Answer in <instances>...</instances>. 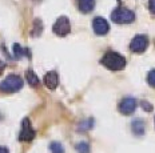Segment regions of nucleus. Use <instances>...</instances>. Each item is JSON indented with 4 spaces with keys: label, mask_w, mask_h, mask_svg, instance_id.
<instances>
[{
    "label": "nucleus",
    "mask_w": 155,
    "mask_h": 153,
    "mask_svg": "<svg viewBox=\"0 0 155 153\" xmlns=\"http://www.w3.org/2000/svg\"><path fill=\"white\" fill-rule=\"evenodd\" d=\"M102 64L111 71H120L126 67V59L118 52H107L102 57Z\"/></svg>",
    "instance_id": "f257e3e1"
},
{
    "label": "nucleus",
    "mask_w": 155,
    "mask_h": 153,
    "mask_svg": "<svg viewBox=\"0 0 155 153\" xmlns=\"http://www.w3.org/2000/svg\"><path fill=\"white\" fill-rule=\"evenodd\" d=\"M23 87V80L18 75H9L0 83V92L3 93H14Z\"/></svg>",
    "instance_id": "f03ea898"
},
{
    "label": "nucleus",
    "mask_w": 155,
    "mask_h": 153,
    "mask_svg": "<svg viewBox=\"0 0 155 153\" xmlns=\"http://www.w3.org/2000/svg\"><path fill=\"white\" fill-rule=\"evenodd\" d=\"M111 19L114 23L118 24H128L135 20V14L127 8H116L111 14Z\"/></svg>",
    "instance_id": "7ed1b4c3"
},
{
    "label": "nucleus",
    "mask_w": 155,
    "mask_h": 153,
    "mask_svg": "<svg viewBox=\"0 0 155 153\" xmlns=\"http://www.w3.org/2000/svg\"><path fill=\"white\" fill-rule=\"evenodd\" d=\"M147 47H148V39L144 35H137V36L131 40V44H130V49L135 53L144 52Z\"/></svg>",
    "instance_id": "20e7f679"
},
{
    "label": "nucleus",
    "mask_w": 155,
    "mask_h": 153,
    "mask_svg": "<svg viewBox=\"0 0 155 153\" xmlns=\"http://www.w3.org/2000/svg\"><path fill=\"white\" fill-rule=\"evenodd\" d=\"M52 30H54V32L56 33L58 36H66V35H68L70 31H71L70 20L66 16H60L56 20V23L54 24Z\"/></svg>",
    "instance_id": "39448f33"
},
{
    "label": "nucleus",
    "mask_w": 155,
    "mask_h": 153,
    "mask_svg": "<svg viewBox=\"0 0 155 153\" xmlns=\"http://www.w3.org/2000/svg\"><path fill=\"white\" fill-rule=\"evenodd\" d=\"M35 137V132L31 126V123L28 119H24L23 123H21V130H20V135H19V140L21 141H31L34 140Z\"/></svg>",
    "instance_id": "423d86ee"
},
{
    "label": "nucleus",
    "mask_w": 155,
    "mask_h": 153,
    "mask_svg": "<svg viewBox=\"0 0 155 153\" xmlns=\"http://www.w3.org/2000/svg\"><path fill=\"white\" fill-rule=\"evenodd\" d=\"M137 108V100L134 97H124L119 103V112L123 114H131Z\"/></svg>",
    "instance_id": "0eeeda50"
},
{
    "label": "nucleus",
    "mask_w": 155,
    "mask_h": 153,
    "mask_svg": "<svg viewBox=\"0 0 155 153\" xmlns=\"http://www.w3.org/2000/svg\"><path fill=\"white\" fill-rule=\"evenodd\" d=\"M92 28H94V32L96 35H106L110 31V25L107 23V20L106 19H103L101 16L95 17L92 20Z\"/></svg>",
    "instance_id": "6e6552de"
},
{
    "label": "nucleus",
    "mask_w": 155,
    "mask_h": 153,
    "mask_svg": "<svg viewBox=\"0 0 155 153\" xmlns=\"http://www.w3.org/2000/svg\"><path fill=\"white\" fill-rule=\"evenodd\" d=\"M44 84H46L47 88L50 89H55L58 87V83H59V77H58V73L56 72H48L43 79Z\"/></svg>",
    "instance_id": "1a4fd4ad"
},
{
    "label": "nucleus",
    "mask_w": 155,
    "mask_h": 153,
    "mask_svg": "<svg viewBox=\"0 0 155 153\" xmlns=\"http://www.w3.org/2000/svg\"><path fill=\"white\" fill-rule=\"evenodd\" d=\"M78 7H79L80 12L88 14L95 7V0H78Z\"/></svg>",
    "instance_id": "9d476101"
},
{
    "label": "nucleus",
    "mask_w": 155,
    "mask_h": 153,
    "mask_svg": "<svg viewBox=\"0 0 155 153\" xmlns=\"http://www.w3.org/2000/svg\"><path fill=\"white\" fill-rule=\"evenodd\" d=\"M132 132H134L135 135H138V136L143 135V132H144L143 121H142V120H135L134 123H132Z\"/></svg>",
    "instance_id": "9b49d317"
},
{
    "label": "nucleus",
    "mask_w": 155,
    "mask_h": 153,
    "mask_svg": "<svg viewBox=\"0 0 155 153\" xmlns=\"http://www.w3.org/2000/svg\"><path fill=\"white\" fill-rule=\"evenodd\" d=\"M25 79H27V81L30 83V85H32V87H36L39 84V77L35 75L34 71H27V73H25Z\"/></svg>",
    "instance_id": "f8f14e48"
},
{
    "label": "nucleus",
    "mask_w": 155,
    "mask_h": 153,
    "mask_svg": "<svg viewBox=\"0 0 155 153\" xmlns=\"http://www.w3.org/2000/svg\"><path fill=\"white\" fill-rule=\"evenodd\" d=\"M50 151H51V153H64V148L60 142L54 141L50 144Z\"/></svg>",
    "instance_id": "ddd939ff"
},
{
    "label": "nucleus",
    "mask_w": 155,
    "mask_h": 153,
    "mask_svg": "<svg viewBox=\"0 0 155 153\" xmlns=\"http://www.w3.org/2000/svg\"><path fill=\"white\" fill-rule=\"evenodd\" d=\"M76 149H78L79 153H88L90 152V146H88V144H86V142H80V144H78Z\"/></svg>",
    "instance_id": "4468645a"
},
{
    "label": "nucleus",
    "mask_w": 155,
    "mask_h": 153,
    "mask_svg": "<svg viewBox=\"0 0 155 153\" xmlns=\"http://www.w3.org/2000/svg\"><path fill=\"white\" fill-rule=\"evenodd\" d=\"M147 81H148V84L150 85L155 87V69H153V71L147 75Z\"/></svg>",
    "instance_id": "2eb2a0df"
},
{
    "label": "nucleus",
    "mask_w": 155,
    "mask_h": 153,
    "mask_svg": "<svg viewBox=\"0 0 155 153\" xmlns=\"http://www.w3.org/2000/svg\"><path fill=\"white\" fill-rule=\"evenodd\" d=\"M142 107H143V109L144 111H153V105H151L150 103H147V101H142Z\"/></svg>",
    "instance_id": "dca6fc26"
},
{
    "label": "nucleus",
    "mask_w": 155,
    "mask_h": 153,
    "mask_svg": "<svg viewBox=\"0 0 155 153\" xmlns=\"http://www.w3.org/2000/svg\"><path fill=\"white\" fill-rule=\"evenodd\" d=\"M14 49H15V53H16V56H18V57H19V56H21V55L24 53V52H23V49H21L20 47L18 45V44H15V45H14Z\"/></svg>",
    "instance_id": "f3484780"
},
{
    "label": "nucleus",
    "mask_w": 155,
    "mask_h": 153,
    "mask_svg": "<svg viewBox=\"0 0 155 153\" xmlns=\"http://www.w3.org/2000/svg\"><path fill=\"white\" fill-rule=\"evenodd\" d=\"M148 7H150V11L155 14V0H150L148 2Z\"/></svg>",
    "instance_id": "a211bd4d"
},
{
    "label": "nucleus",
    "mask_w": 155,
    "mask_h": 153,
    "mask_svg": "<svg viewBox=\"0 0 155 153\" xmlns=\"http://www.w3.org/2000/svg\"><path fill=\"white\" fill-rule=\"evenodd\" d=\"M0 153H9V152L5 146H0Z\"/></svg>",
    "instance_id": "6ab92c4d"
}]
</instances>
